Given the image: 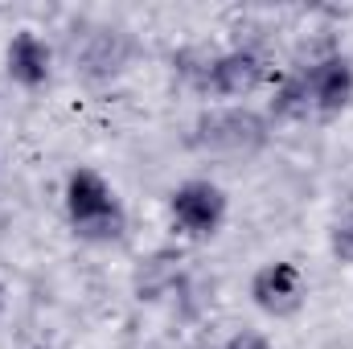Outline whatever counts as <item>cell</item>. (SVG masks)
I'll return each mask as SVG.
<instances>
[{"label":"cell","mask_w":353,"mask_h":349,"mask_svg":"<svg viewBox=\"0 0 353 349\" xmlns=\"http://www.w3.org/2000/svg\"><path fill=\"white\" fill-rule=\"evenodd\" d=\"M66 218L74 235L90 243H107L123 235V206L94 169H74L66 177Z\"/></svg>","instance_id":"6da1fadb"},{"label":"cell","mask_w":353,"mask_h":349,"mask_svg":"<svg viewBox=\"0 0 353 349\" xmlns=\"http://www.w3.org/2000/svg\"><path fill=\"white\" fill-rule=\"evenodd\" d=\"M193 144H197V148H210V152L251 157V152H259L267 144V123H263V115H255V111H247V107L210 111V115L197 119Z\"/></svg>","instance_id":"7a4b0ae2"},{"label":"cell","mask_w":353,"mask_h":349,"mask_svg":"<svg viewBox=\"0 0 353 349\" xmlns=\"http://www.w3.org/2000/svg\"><path fill=\"white\" fill-rule=\"evenodd\" d=\"M169 210H173V222L185 235L210 239V235H218V226L226 222V193H222L214 181H185V185L173 189Z\"/></svg>","instance_id":"3957f363"},{"label":"cell","mask_w":353,"mask_h":349,"mask_svg":"<svg viewBox=\"0 0 353 349\" xmlns=\"http://www.w3.org/2000/svg\"><path fill=\"white\" fill-rule=\"evenodd\" d=\"M304 296H308L304 271L288 259L263 263L251 275V300H255V308H263L267 317H296L304 308Z\"/></svg>","instance_id":"277c9868"},{"label":"cell","mask_w":353,"mask_h":349,"mask_svg":"<svg viewBox=\"0 0 353 349\" xmlns=\"http://www.w3.org/2000/svg\"><path fill=\"white\" fill-rule=\"evenodd\" d=\"M304 87H308V99H312V115H337L341 107H350L353 99V66L350 58H325L316 66H308L304 74Z\"/></svg>","instance_id":"5b68a950"},{"label":"cell","mask_w":353,"mask_h":349,"mask_svg":"<svg viewBox=\"0 0 353 349\" xmlns=\"http://www.w3.org/2000/svg\"><path fill=\"white\" fill-rule=\"evenodd\" d=\"M259 83H263V62L251 50H230V54L214 58L201 70V87L210 90V94H222V99L251 94Z\"/></svg>","instance_id":"8992f818"},{"label":"cell","mask_w":353,"mask_h":349,"mask_svg":"<svg viewBox=\"0 0 353 349\" xmlns=\"http://www.w3.org/2000/svg\"><path fill=\"white\" fill-rule=\"evenodd\" d=\"M8 79L21 83V87H41L50 79V46L33 33V29H21L12 41H8Z\"/></svg>","instance_id":"52a82bcc"},{"label":"cell","mask_w":353,"mask_h":349,"mask_svg":"<svg viewBox=\"0 0 353 349\" xmlns=\"http://www.w3.org/2000/svg\"><path fill=\"white\" fill-rule=\"evenodd\" d=\"M271 111H275L279 119H308V115H312V99H308V87H304V79H300V74H296V79H288L283 87L275 90Z\"/></svg>","instance_id":"ba28073f"},{"label":"cell","mask_w":353,"mask_h":349,"mask_svg":"<svg viewBox=\"0 0 353 349\" xmlns=\"http://www.w3.org/2000/svg\"><path fill=\"white\" fill-rule=\"evenodd\" d=\"M226 349H275V346L267 341L263 333H251V329H243V333H234V337L226 341Z\"/></svg>","instance_id":"9c48e42d"},{"label":"cell","mask_w":353,"mask_h":349,"mask_svg":"<svg viewBox=\"0 0 353 349\" xmlns=\"http://www.w3.org/2000/svg\"><path fill=\"white\" fill-rule=\"evenodd\" d=\"M0 312H4V288H0Z\"/></svg>","instance_id":"30bf717a"}]
</instances>
